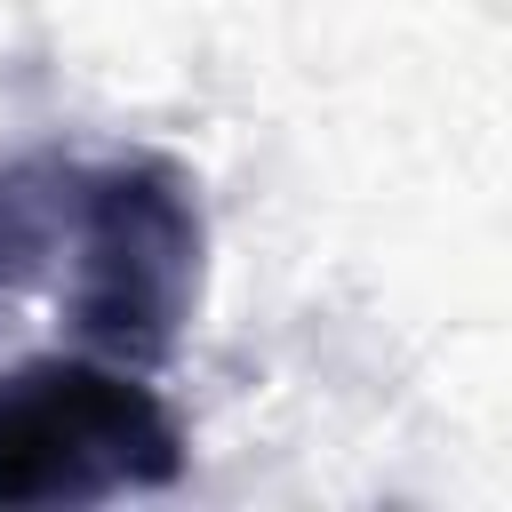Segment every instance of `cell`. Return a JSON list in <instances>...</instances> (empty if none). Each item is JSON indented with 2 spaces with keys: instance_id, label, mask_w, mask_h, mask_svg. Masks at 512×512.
I'll list each match as a JSON object with an SVG mask.
<instances>
[{
  "instance_id": "7a4b0ae2",
  "label": "cell",
  "mask_w": 512,
  "mask_h": 512,
  "mask_svg": "<svg viewBox=\"0 0 512 512\" xmlns=\"http://www.w3.org/2000/svg\"><path fill=\"white\" fill-rule=\"evenodd\" d=\"M176 408L120 360H24L0 376V504H112L176 488Z\"/></svg>"
},
{
  "instance_id": "6da1fadb",
  "label": "cell",
  "mask_w": 512,
  "mask_h": 512,
  "mask_svg": "<svg viewBox=\"0 0 512 512\" xmlns=\"http://www.w3.org/2000/svg\"><path fill=\"white\" fill-rule=\"evenodd\" d=\"M200 256H208L200 192L168 152L80 160L64 320L88 352L120 368H160L200 304Z\"/></svg>"
},
{
  "instance_id": "3957f363",
  "label": "cell",
  "mask_w": 512,
  "mask_h": 512,
  "mask_svg": "<svg viewBox=\"0 0 512 512\" xmlns=\"http://www.w3.org/2000/svg\"><path fill=\"white\" fill-rule=\"evenodd\" d=\"M72 208H80V160L72 152H8L0 160V296L32 288L64 248H72Z\"/></svg>"
}]
</instances>
